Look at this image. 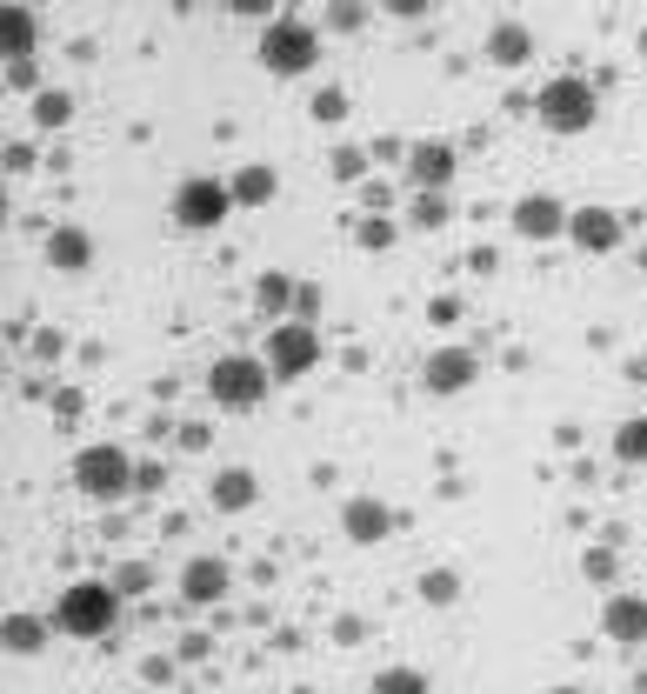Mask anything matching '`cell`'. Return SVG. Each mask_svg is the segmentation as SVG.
I'll return each mask as SVG.
<instances>
[{
  "label": "cell",
  "instance_id": "1f68e13d",
  "mask_svg": "<svg viewBox=\"0 0 647 694\" xmlns=\"http://www.w3.org/2000/svg\"><path fill=\"white\" fill-rule=\"evenodd\" d=\"M548 694H581V688H548Z\"/></svg>",
  "mask_w": 647,
  "mask_h": 694
},
{
  "label": "cell",
  "instance_id": "7a4b0ae2",
  "mask_svg": "<svg viewBox=\"0 0 647 694\" xmlns=\"http://www.w3.org/2000/svg\"><path fill=\"white\" fill-rule=\"evenodd\" d=\"M267 388H274V374H267V361H254V354H220V361L207 368V394H214L220 408H261Z\"/></svg>",
  "mask_w": 647,
  "mask_h": 694
},
{
  "label": "cell",
  "instance_id": "52a82bcc",
  "mask_svg": "<svg viewBox=\"0 0 647 694\" xmlns=\"http://www.w3.org/2000/svg\"><path fill=\"white\" fill-rule=\"evenodd\" d=\"M227 214H234V187H227V180H207V174H200V180H180V187H174V221H180V227L207 234V227H220Z\"/></svg>",
  "mask_w": 647,
  "mask_h": 694
},
{
  "label": "cell",
  "instance_id": "ac0fdd59",
  "mask_svg": "<svg viewBox=\"0 0 647 694\" xmlns=\"http://www.w3.org/2000/svg\"><path fill=\"white\" fill-rule=\"evenodd\" d=\"M0 47H7V60H33V13L27 7H0Z\"/></svg>",
  "mask_w": 647,
  "mask_h": 694
},
{
  "label": "cell",
  "instance_id": "2e32d148",
  "mask_svg": "<svg viewBox=\"0 0 647 694\" xmlns=\"http://www.w3.org/2000/svg\"><path fill=\"white\" fill-rule=\"evenodd\" d=\"M254 495H261L254 468H220V475H214V488H207V501H214L220 515H241V508H254Z\"/></svg>",
  "mask_w": 647,
  "mask_h": 694
},
{
  "label": "cell",
  "instance_id": "5b68a950",
  "mask_svg": "<svg viewBox=\"0 0 647 694\" xmlns=\"http://www.w3.org/2000/svg\"><path fill=\"white\" fill-rule=\"evenodd\" d=\"M261 361H267L274 381H301V374H314V361H321V334H314L307 321H274Z\"/></svg>",
  "mask_w": 647,
  "mask_h": 694
},
{
  "label": "cell",
  "instance_id": "4316f807",
  "mask_svg": "<svg viewBox=\"0 0 647 694\" xmlns=\"http://www.w3.org/2000/svg\"><path fill=\"white\" fill-rule=\"evenodd\" d=\"M327 167H334V180H361V174H367V154H361V147H334Z\"/></svg>",
  "mask_w": 647,
  "mask_h": 694
},
{
  "label": "cell",
  "instance_id": "8fae6325",
  "mask_svg": "<svg viewBox=\"0 0 647 694\" xmlns=\"http://www.w3.org/2000/svg\"><path fill=\"white\" fill-rule=\"evenodd\" d=\"M568 241L588 247V254H608V247H621V214H615V207H575Z\"/></svg>",
  "mask_w": 647,
  "mask_h": 694
},
{
  "label": "cell",
  "instance_id": "484cf974",
  "mask_svg": "<svg viewBox=\"0 0 647 694\" xmlns=\"http://www.w3.org/2000/svg\"><path fill=\"white\" fill-rule=\"evenodd\" d=\"M154 588V568L147 561H120L114 568V595H147Z\"/></svg>",
  "mask_w": 647,
  "mask_h": 694
},
{
  "label": "cell",
  "instance_id": "f546056e",
  "mask_svg": "<svg viewBox=\"0 0 647 694\" xmlns=\"http://www.w3.org/2000/svg\"><path fill=\"white\" fill-rule=\"evenodd\" d=\"M7 87H40V67L33 60H7Z\"/></svg>",
  "mask_w": 647,
  "mask_h": 694
},
{
  "label": "cell",
  "instance_id": "83f0119b",
  "mask_svg": "<svg viewBox=\"0 0 647 694\" xmlns=\"http://www.w3.org/2000/svg\"><path fill=\"white\" fill-rule=\"evenodd\" d=\"M341 114H347V94L341 87H321L314 94V120H341Z\"/></svg>",
  "mask_w": 647,
  "mask_h": 694
},
{
  "label": "cell",
  "instance_id": "7c38bea8",
  "mask_svg": "<svg viewBox=\"0 0 647 694\" xmlns=\"http://www.w3.org/2000/svg\"><path fill=\"white\" fill-rule=\"evenodd\" d=\"M87 261H94V234L73 227V221H60V227L47 234V267H53V274H87Z\"/></svg>",
  "mask_w": 647,
  "mask_h": 694
},
{
  "label": "cell",
  "instance_id": "d6986e66",
  "mask_svg": "<svg viewBox=\"0 0 647 694\" xmlns=\"http://www.w3.org/2000/svg\"><path fill=\"white\" fill-rule=\"evenodd\" d=\"M528 47H535V33H528L521 20H494V33H488V53H494L501 67H521V60H528Z\"/></svg>",
  "mask_w": 647,
  "mask_h": 694
},
{
  "label": "cell",
  "instance_id": "5bb4252c",
  "mask_svg": "<svg viewBox=\"0 0 647 694\" xmlns=\"http://www.w3.org/2000/svg\"><path fill=\"white\" fill-rule=\"evenodd\" d=\"M341 528H347V541H388V535H394V508L374 501V495H354V501L341 508Z\"/></svg>",
  "mask_w": 647,
  "mask_h": 694
},
{
  "label": "cell",
  "instance_id": "8992f818",
  "mask_svg": "<svg viewBox=\"0 0 647 694\" xmlns=\"http://www.w3.org/2000/svg\"><path fill=\"white\" fill-rule=\"evenodd\" d=\"M535 107H541V120H548L555 134H581V127L595 120V87H588L581 74H561V80H548V87H541V100H535Z\"/></svg>",
  "mask_w": 647,
  "mask_h": 694
},
{
  "label": "cell",
  "instance_id": "30bf717a",
  "mask_svg": "<svg viewBox=\"0 0 647 694\" xmlns=\"http://www.w3.org/2000/svg\"><path fill=\"white\" fill-rule=\"evenodd\" d=\"M601 628H608V642L641 648L647 642V595H608L601 602Z\"/></svg>",
  "mask_w": 647,
  "mask_h": 694
},
{
  "label": "cell",
  "instance_id": "e0dca14e",
  "mask_svg": "<svg viewBox=\"0 0 647 694\" xmlns=\"http://www.w3.org/2000/svg\"><path fill=\"white\" fill-rule=\"evenodd\" d=\"M287 301H301V287H294V274H281V267H267V274L254 281V307H261V314H281V321H294V314H287Z\"/></svg>",
  "mask_w": 647,
  "mask_h": 694
},
{
  "label": "cell",
  "instance_id": "7402d4cb",
  "mask_svg": "<svg viewBox=\"0 0 647 694\" xmlns=\"http://www.w3.org/2000/svg\"><path fill=\"white\" fill-rule=\"evenodd\" d=\"M40 642H47V622H33V615H7V648H13V655H40Z\"/></svg>",
  "mask_w": 647,
  "mask_h": 694
},
{
  "label": "cell",
  "instance_id": "ba28073f",
  "mask_svg": "<svg viewBox=\"0 0 647 694\" xmlns=\"http://www.w3.org/2000/svg\"><path fill=\"white\" fill-rule=\"evenodd\" d=\"M568 221H575V207H561L555 194H521L514 201V234L521 241H555V234H568Z\"/></svg>",
  "mask_w": 647,
  "mask_h": 694
},
{
  "label": "cell",
  "instance_id": "9a60e30c",
  "mask_svg": "<svg viewBox=\"0 0 647 694\" xmlns=\"http://www.w3.org/2000/svg\"><path fill=\"white\" fill-rule=\"evenodd\" d=\"M180 595H187V602H200V608H207V602H220V595H227V561H220V555L187 561V568H180Z\"/></svg>",
  "mask_w": 647,
  "mask_h": 694
},
{
  "label": "cell",
  "instance_id": "4dcf8cb0",
  "mask_svg": "<svg viewBox=\"0 0 647 694\" xmlns=\"http://www.w3.org/2000/svg\"><path fill=\"white\" fill-rule=\"evenodd\" d=\"M581 568H588L595 581H608V575H615V555H608V548H588V561H581Z\"/></svg>",
  "mask_w": 647,
  "mask_h": 694
},
{
  "label": "cell",
  "instance_id": "d6a6232c",
  "mask_svg": "<svg viewBox=\"0 0 647 694\" xmlns=\"http://www.w3.org/2000/svg\"><path fill=\"white\" fill-rule=\"evenodd\" d=\"M641 53H647V27H641Z\"/></svg>",
  "mask_w": 647,
  "mask_h": 694
},
{
  "label": "cell",
  "instance_id": "3957f363",
  "mask_svg": "<svg viewBox=\"0 0 647 694\" xmlns=\"http://www.w3.org/2000/svg\"><path fill=\"white\" fill-rule=\"evenodd\" d=\"M114 615H120L114 581H73V588L53 602V622H60L67 635H107V628H114Z\"/></svg>",
  "mask_w": 647,
  "mask_h": 694
},
{
  "label": "cell",
  "instance_id": "44dd1931",
  "mask_svg": "<svg viewBox=\"0 0 647 694\" xmlns=\"http://www.w3.org/2000/svg\"><path fill=\"white\" fill-rule=\"evenodd\" d=\"M33 120L53 134V127H67L73 120V94H60V87H47V94H33Z\"/></svg>",
  "mask_w": 647,
  "mask_h": 694
},
{
  "label": "cell",
  "instance_id": "603a6c76",
  "mask_svg": "<svg viewBox=\"0 0 647 694\" xmlns=\"http://www.w3.org/2000/svg\"><path fill=\"white\" fill-rule=\"evenodd\" d=\"M421 602H434V608L461 602V575H454V568H428V575H421Z\"/></svg>",
  "mask_w": 647,
  "mask_h": 694
},
{
  "label": "cell",
  "instance_id": "cb8c5ba5",
  "mask_svg": "<svg viewBox=\"0 0 647 694\" xmlns=\"http://www.w3.org/2000/svg\"><path fill=\"white\" fill-rule=\"evenodd\" d=\"M374 694H428V675L421 668H381L374 675Z\"/></svg>",
  "mask_w": 647,
  "mask_h": 694
},
{
  "label": "cell",
  "instance_id": "6da1fadb",
  "mask_svg": "<svg viewBox=\"0 0 647 694\" xmlns=\"http://www.w3.org/2000/svg\"><path fill=\"white\" fill-rule=\"evenodd\" d=\"M134 481H140V468H134L127 448H114V441H94V448L73 454V488H80L87 501H120Z\"/></svg>",
  "mask_w": 647,
  "mask_h": 694
},
{
  "label": "cell",
  "instance_id": "277c9868",
  "mask_svg": "<svg viewBox=\"0 0 647 694\" xmlns=\"http://www.w3.org/2000/svg\"><path fill=\"white\" fill-rule=\"evenodd\" d=\"M314 53H321V40H314V27H307V20L281 13V20H267V27H261V67H267V74H307V67H314Z\"/></svg>",
  "mask_w": 647,
  "mask_h": 694
},
{
  "label": "cell",
  "instance_id": "4fadbf2b",
  "mask_svg": "<svg viewBox=\"0 0 647 694\" xmlns=\"http://www.w3.org/2000/svg\"><path fill=\"white\" fill-rule=\"evenodd\" d=\"M421 381L434 394H461V388H474V354L468 348H434L428 368H421Z\"/></svg>",
  "mask_w": 647,
  "mask_h": 694
},
{
  "label": "cell",
  "instance_id": "f1b7e54d",
  "mask_svg": "<svg viewBox=\"0 0 647 694\" xmlns=\"http://www.w3.org/2000/svg\"><path fill=\"white\" fill-rule=\"evenodd\" d=\"M441 214H448L441 194H421V201H414V227H441Z\"/></svg>",
  "mask_w": 647,
  "mask_h": 694
},
{
  "label": "cell",
  "instance_id": "9c48e42d",
  "mask_svg": "<svg viewBox=\"0 0 647 694\" xmlns=\"http://www.w3.org/2000/svg\"><path fill=\"white\" fill-rule=\"evenodd\" d=\"M408 174H414L421 194H448V180H454V147H448V140H414V147H408Z\"/></svg>",
  "mask_w": 647,
  "mask_h": 694
},
{
  "label": "cell",
  "instance_id": "d4e9b609",
  "mask_svg": "<svg viewBox=\"0 0 647 694\" xmlns=\"http://www.w3.org/2000/svg\"><path fill=\"white\" fill-rule=\"evenodd\" d=\"M615 454H621V461H647V414L621 421V434H615Z\"/></svg>",
  "mask_w": 647,
  "mask_h": 694
},
{
  "label": "cell",
  "instance_id": "ffe728a7",
  "mask_svg": "<svg viewBox=\"0 0 647 694\" xmlns=\"http://www.w3.org/2000/svg\"><path fill=\"white\" fill-rule=\"evenodd\" d=\"M227 187H234V207H261V201H274V167H261V160L254 167H234Z\"/></svg>",
  "mask_w": 647,
  "mask_h": 694
}]
</instances>
